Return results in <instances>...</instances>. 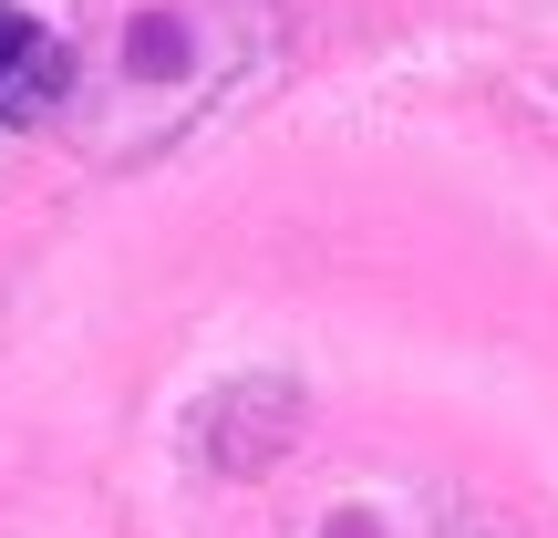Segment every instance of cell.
Instances as JSON below:
<instances>
[{"mask_svg": "<svg viewBox=\"0 0 558 538\" xmlns=\"http://www.w3.org/2000/svg\"><path fill=\"white\" fill-rule=\"evenodd\" d=\"M279 52L269 0H124L94 41L73 52L62 83V124L83 156L135 166L166 156L177 135H197L218 104H239Z\"/></svg>", "mask_w": 558, "mask_h": 538, "instance_id": "obj_1", "label": "cell"}, {"mask_svg": "<svg viewBox=\"0 0 558 538\" xmlns=\"http://www.w3.org/2000/svg\"><path fill=\"white\" fill-rule=\"evenodd\" d=\"M279 538H518V528L486 498L414 477V466H320L290 487Z\"/></svg>", "mask_w": 558, "mask_h": 538, "instance_id": "obj_2", "label": "cell"}, {"mask_svg": "<svg viewBox=\"0 0 558 538\" xmlns=\"http://www.w3.org/2000/svg\"><path fill=\"white\" fill-rule=\"evenodd\" d=\"M62 83H73V41L41 32L32 11H11V0H0V124L62 115Z\"/></svg>", "mask_w": 558, "mask_h": 538, "instance_id": "obj_3", "label": "cell"}]
</instances>
